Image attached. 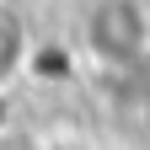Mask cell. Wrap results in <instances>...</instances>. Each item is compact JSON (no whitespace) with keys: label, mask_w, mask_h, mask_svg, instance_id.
I'll return each mask as SVG.
<instances>
[{"label":"cell","mask_w":150,"mask_h":150,"mask_svg":"<svg viewBox=\"0 0 150 150\" xmlns=\"http://www.w3.org/2000/svg\"><path fill=\"white\" fill-rule=\"evenodd\" d=\"M27 59H32V22L16 0H0V91L22 81Z\"/></svg>","instance_id":"7a4b0ae2"},{"label":"cell","mask_w":150,"mask_h":150,"mask_svg":"<svg viewBox=\"0 0 150 150\" xmlns=\"http://www.w3.org/2000/svg\"><path fill=\"white\" fill-rule=\"evenodd\" d=\"M0 150H54L32 123H0Z\"/></svg>","instance_id":"3957f363"},{"label":"cell","mask_w":150,"mask_h":150,"mask_svg":"<svg viewBox=\"0 0 150 150\" xmlns=\"http://www.w3.org/2000/svg\"><path fill=\"white\" fill-rule=\"evenodd\" d=\"M86 54L107 70H134L150 54V0H91L86 22Z\"/></svg>","instance_id":"6da1fadb"}]
</instances>
